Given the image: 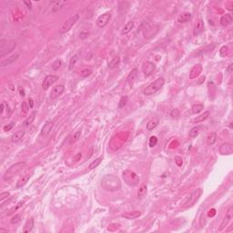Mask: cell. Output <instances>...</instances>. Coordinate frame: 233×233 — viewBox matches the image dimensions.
<instances>
[{
  "label": "cell",
  "mask_w": 233,
  "mask_h": 233,
  "mask_svg": "<svg viewBox=\"0 0 233 233\" xmlns=\"http://www.w3.org/2000/svg\"><path fill=\"white\" fill-rule=\"evenodd\" d=\"M101 185L105 190L108 191L118 190L120 187H121V183H120L119 179L113 175H108L105 177L102 180Z\"/></svg>",
  "instance_id": "6da1fadb"
},
{
  "label": "cell",
  "mask_w": 233,
  "mask_h": 233,
  "mask_svg": "<svg viewBox=\"0 0 233 233\" xmlns=\"http://www.w3.org/2000/svg\"><path fill=\"white\" fill-rule=\"evenodd\" d=\"M27 167L26 162H18L12 165V166L6 171L3 176V179L5 181H9L15 176H17L20 171L23 170Z\"/></svg>",
  "instance_id": "7a4b0ae2"
},
{
  "label": "cell",
  "mask_w": 233,
  "mask_h": 233,
  "mask_svg": "<svg viewBox=\"0 0 233 233\" xmlns=\"http://www.w3.org/2000/svg\"><path fill=\"white\" fill-rule=\"evenodd\" d=\"M122 178L124 179V181L127 185H129L130 187H136L139 183V176L135 173L134 171L127 169L124 170L122 173Z\"/></svg>",
  "instance_id": "3957f363"
},
{
  "label": "cell",
  "mask_w": 233,
  "mask_h": 233,
  "mask_svg": "<svg viewBox=\"0 0 233 233\" xmlns=\"http://www.w3.org/2000/svg\"><path fill=\"white\" fill-rule=\"evenodd\" d=\"M17 47V42L15 40L7 41L6 39H2L0 41V57L9 54Z\"/></svg>",
  "instance_id": "277c9868"
},
{
  "label": "cell",
  "mask_w": 233,
  "mask_h": 233,
  "mask_svg": "<svg viewBox=\"0 0 233 233\" xmlns=\"http://www.w3.org/2000/svg\"><path fill=\"white\" fill-rule=\"evenodd\" d=\"M164 83H165V79L163 78H157L153 83H151L149 86H148L145 89H144V95L146 96H150V95H153L155 94L156 92H157L159 90L164 86Z\"/></svg>",
  "instance_id": "5b68a950"
},
{
  "label": "cell",
  "mask_w": 233,
  "mask_h": 233,
  "mask_svg": "<svg viewBox=\"0 0 233 233\" xmlns=\"http://www.w3.org/2000/svg\"><path fill=\"white\" fill-rule=\"evenodd\" d=\"M79 18V15L78 14H76V15H73V16L67 19L65 23L62 25L61 28L59 30V34L60 35H63V34H66V32H69V30L71 29V27L76 24V22L78 20Z\"/></svg>",
  "instance_id": "8992f818"
},
{
  "label": "cell",
  "mask_w": 233,
  "mask_h": 233,
  "mask_svg": "<svg viewBox=\"0 0 233 233\" xmlns=\"http://www.w3.org/2000/svg\"><path fill=\"white\" fill-rule=\"evenodd\" d=\"M201 194H202V190H201V189H199V190H196L195 191H193V192L190 195V197L188 198V199L185 201L184 207H185V208H189V207L193 206V205L199 200V199L200 196H201Z\"/></svg>",
  "instance_id": "52a82bcc"
},
{
  "label": "cell",
  "mask_w": 233,
  "mask_h": 233,
  "mask_svg": "<svg viewBox=\"0 0 233 233\" xmlns=\"http://www.w3.org/2000/svg\"><path fill=\"white\" fill-rule=\"evenodd\" d=\"M111 19V13L109 12H107V13H104L103 15L99 17V18L97 19V26L102 28V27H105L108 23L109 22V20Z\"/></svg>",
  "instance_id": "ba28073f"
},
{
  "label": "cell",
  "mask_w": 233,
  "mask_h": 233,
  "mask_svg": "<svg viewBox=\"0 0 233 233\" xmlns=\"http://www.w3.org/2000/svg\"><path fill=\"white\" fill-rule=\"evenodd\" d=\"M58 80V77L57 76H54V75H48L42 82V88L44 90L48 89V87H50L52 85H53L55 82H57Z\"/></svg>",
  "instance_id": "9c48e42d"
},
{
  "label": "cell",
  "mask_w": 233,
  "mask_h": 233,
  "mask_svg": "<svg viewBox=\"0 0 233 233\" xmlns=\"http://www.w3.org/2000/svg\"><path fill=\"white\" fill-rule=\"evenodd\" d=\"M155 69H156V66L152 62L146 61V62H144L143 64H142V72L144 73V75L146 77L150 76V75L154 72Z\"/></svg>",
  "instance_id": "30bf717a"
},
{
  "label": "cell",
  "mask_w": 233,
  "mask_h": 233,
  "mask_svg": "<svg viewBox=\"0 0 233 233\" xmlns=\"http://www.w3.org/2000/svg\"><path fill=\"white\" fill-rule=\"evenodd\" d=\"M233 218V207H230L229 209L227 210V212H226V216H225V219L223 220L221 225H220V228L219 229L220 231L223 230L225 228L227 227V225L229 224V222L230 221V220Z\"/></svg>",
  "instance_id": "8fae6325"
},
{
  "label": "cell",
  "mask_w": 233,
  "mask_h": 233,
  "mask_svg": "<svg viewBox=\"0 0 233 233\" xmlns=\"http://www.w3.org/2000/svg\"><path fill=\"white\" fill-rule=\"evenodd\" d=\"M65 91V87L63 85H57L53 87L52 91L50 93V99H55L59 96H61L62 93Z\"/></svg>",
  "instance_id": "7c38bea8"
},
{
  "label": "cell",
  "mask_w": 233,
  "mask_h": 233,
  "mask_svg": "<svg viewBox=\"0 0 233 233\" xmlns=\"http://www.w3.org/2000/svg\"><path fill=\"white\" fill-rule=\"evenodd\" d=\"M204 31V22L202 19H199L196 24L194 26L193 28V35L195 36H198L199 35H200L202 32Z\"/></svg>",
  "instance_id": "4fadbf2b"
},
{
  "label": "cell",
  "mask_w": 233,
  "mask_h": 233,
  "mask_svg": "<svg viewBox=\"0 0 233 233\" xmlns=\"http://www.w3.org/2000/svg\"><path fill=\"white\" fill-rule=\"evenodd\" d=\"M18 58V55L17 54H14L10 57H8L6 59H3L1 62H0V66H10L13 63H15Z\"/></svg>",
  "instance_id": "5bb4252c"
},
{
  "label": "cell",
  "mask_w": 233,
  "mask_h": 233,
  "mask_svg": "<svg viewBox=\"0 0 233 233\" xmlns=\"http://www.w3.org/2000/svg\"><path fill=\"white\" fill-rule=\"evenodd\" d=\"M202 71V66L200 64H197L195 65L192 69L190 70V79H194L196 78L198 76H199V74L201 73Z\"/></svg>",
  "instance_id": "9a60e30c"
},
{
  "label": "cell",
  "mask_w": 233,
  "mask_h": 233,
  "mask_svg": "<svg viewBox=\"0 0 233 233\" xmlns=\"http://www.w3.org/2000/svg\"><path fill=\"white\" fill-rule=\"evenodd\" d=\"M155 31H159V29H157V27H155V26H152V27H145L144 29V36L146 38H150V37H154V36L157 34V32H154Z\"/></svg>",
  "instance_id": "2e32d148"
},
{
  "label": "cell",
  "mask_w": 233,
  "mask_h": 233,
  "mask_svg": "<svg viewBox=\"0 0 233 233\" xmlns=\"http://www.w3.org/2000/svg\"><path fill=\"white\" fill-rule=\"evenodd\" d=\"M220 152L222 155H230L233 152V147L230 143H224L220 148Z\"/></svg>",
  "instance_id": "e0dca14e"
},
{
  "label": "cell",
  "mask_w": 233,
  "mask_h": 233,
  "mask_svg": "<svg viewBox=\"0 0 233 233\" xmlns=\"http://www.w3.org/2000/svg\"><path fill=\"white\" fill-rule=\"evenodd\" d=\"M53 126H54V122L53 121H48V122H47L46 124H45L44 127H42V129H41L40 137L43 138V137H46L47 135H48V133L51 131Z\"/></svg>",
  "instance_id": "ac0fdd59"
},
{
  "label": "cell",
  "mask_w": 233,
  "mask_h": 233,
  "mask_svg": "<svg viewBox=\"0 0 233 233\" xmlns=\"http://www.w3.org/2000/svg\"><path fill=\"white\" fill-rule=\"evenodd\" d=\"M66 1H52L51 2V9L53 13L58 12L66 6Z\"/></svg>",
  "instance_id": "d6986e66"
},
{
  "label": "cell",
  "mask_w": 233,
  "mask_h": 233,
  "mask_svg": "<svg viewBox=\"0 0 233 233\" xmlns=\"http://www.w3.org/2000/svg\"><path fill=\"white\" fill-rule=\"evenodd\" d=\"M138 75H139V71L137 69H134L133 70H131V72L129 74V76L127 78V83H129L130 85L134 83V81L137 79L138 78Z\"/></svg>",
  "instance_id": "ffe728a7"
},
{
  "label": "cell",
  "mask_w": 233,
  "mask_h": 233,
  "mask_svg": "<svg viewBox=\"0 0 233 233\" xmlns=\"http://www.w3.org/2000/svg\"><path fill=\"white\" fill-rule=\"evenodd\" d=\"M140 215H141L140 211L135 210V211H129V212H126V213L122 214V217L126 218V219H127V220H135V219H137V218L140 217Z\"/></svg>",
  "instance_id": "44dd1931"
},
{
  "label": "cell",
  "mask_w": 233,
  "mask_h": 233,
  "mask_svg": "<svg viewBox=\"0 0 233 233\" xmlns=\"http://www.w3.org/2000/svg\"><path fill=\"white\" fill-rule=\"evenodd\" d=\"M159 123H160V118H157V117H154L152 119H150L149 121L148 122V124H147V129H148V130H152V129H154L155 127L159 125Z\"/></svg>",
  "instance_id": "7402d4cb"
},
{
  "label": "cell",
  "mask_w": 233,
  "mask_h": 233,
  "mask_svg": "<svg viewBox=\"0 0 233 233\" xmlns=\"http://www.w3.org/2000/svg\"><path fill=\"white\" fill-rule=\"evenodd\" d=\"M233 20V17L231 16V14H226L220 18V24L223 27H226L228 25H230Z\"/></svg>",
  "instance_id": "603a6c76"
},
{
  "label": "cell",
  "mask_w": 233,
  "mask_h": 233,
  "mask_svg": "<svg viewBox=\"0 0 233 233\" xmlns=\"http://www.w3.org/2000/svg\"><path fill=\"white\" fill-rule=\"evenodd\" d=\"M191 17H192V15L190 12H184L178 17V21L179 23H186V22L190 21L191 19Z\"/></svg>",
  "instance_id": "cb8c5ba5"
},
{
  "label": "cell",
  "mask_w": 233,
  "mask_h": 233,
  "mask_svg": "<svg viewBox=\"0 0 233 233\" xmlns=\"http://www.w3.org/2000/svg\"><path fill=\"white\" fill-rule=\"evenodd\" d=\"M24 135H25V131L24 130H19V131H17V132H16L15 134L12 135L11 141L14 142V143H16V142H18L22 138L24 137Z\"/></svg>",
  "instance_id": "d4e9b609"
},
{
  "label": "cell",
  "mask_w": 233,
  "mask_h": 233,
  "mask_svg": "<svg viewBox=\"0 0 233 233\" xmlns=\"http://www.w3.org/2000/svg\"><path fill=\"white\" fill-rule=\"evenodd\" d=\"M33 227H34V219H33V218H30V219L27 221V223L25 224L23 231L25 233L30 232L33 230Z\"/></svg>",
  "instance_id": "484cf974"
},
{
  "label": "cell",
  "mask_w": 233,
  "mask_h": 233,
  "mask_svg": "<svg viewBox=\"0 0 233 233\" xmlns=\"http://www.w3.org/2000/svg\"><path fill=\"white\" fill-rule=\"evenodd\" d=\"M133 27H134V22H132V21H129V23H127L125 26H124V27L122 28V31H121V35H127V34H129L131 30L133 29Z\"/></svg>",
  "instance_id": "4316f807"
},
{
  "label": "cell",
  "mask_w": 233,
  "mask_h": 233,
  "mask_svg": "<svg viewBox=\"0 0 233 233\" xmlns=\"http://www.w3.org/2000/svg\"><path fill=\"white\" fill-rule=\"evenodd\" d=\"M209 111H206V112H204L203 114H201L200 116H199V117H197L196 118H195L194 120H193V122L194 123H199V122H203L204 120H206L209 117Z\"/></svg>",
  "instance_id": "83f0119b"
},
{
  "label": "cell",
  "mask_w": 233,
  "mask_h": 233,
  "mask_svg": "<svg viewBox=\"0 0 233 233\" xmlns=\"http://www.w3.org/2000/svg\"><path fill=\"white\" fill-rule=\"evenodd\" d=\"M30 178V174H25L23 177H22L17 182V188H21V187H23L27 181H28V179Z\"/></svg>",
  "instance_id": "f1b7e54d"
},
{
  "label": "cell",
  "mask_w": 233,
  "mask_h": 233,
  "mask_svg": "<svg viewBox=\"0 0 233 233\" xmlns=\"http://www.w3.org/2000/svg\"><path fill=\"white\" fill-rule=\"evenodd\" d=\"M147 192H148V187L146 185H142L139 188V191H138V198L139 199H143L144 197H146Z\"/></svg>",
  "instance_id": "f546056e"
},
{
  "label": "cell",
  "mask_w": 233,
  "mask_h": 233,
  "mask_svg": "<svg viewBox=\"0 0 233 233\" xmlns=\"http://www.w3.org/2000/svg\"><path fill=\"white\" fill-rule=\"evenodd\" d=\"M216 139H217V134H216V132L210 133L209 136H208V138H207V144L209 146L213 145L215 142H216Z\"/></svg>",
  "instance_id": "4dcf8cb0"
},
{
  "label": "cell",
  "mask_w": 233,
  "mask_h": 233,
  "mask_svg": "<svg viewBox=\"0 0 233 233\" xmlns=\"http://www.w3.org/2000/svg\"><path fill=\"white\" fill-rule=\"evenodd\" d=\"M204 108V106L202 104H197V105H194L191 108V113L192 114H199V112L202 111V109Z\"/></svg>",
  "instance_id": "1f68e13d"
},
{
  "label": "cell",
  "mask_w": 233,
  "mask_h": 233,
  "mask_svg": "<svg viewBox=\"0 0 233 233\" xmlns=\"http://www.w3.org/2000/svg\"><path fill=\"white\" fill-rule=\"evenodd\" d=\"M120 63V58L118 57H114L112 60H110L109 63H108V67L109 69H115V67H117Z\"/></svg>",
  "instance_id": "d6a6232c"
},
{
  "label": "cell",
  "mask_w": 233,
  "mask_h": 233,
  "mask_svg": "<svg viewBox=\"0 0 233 233\" xmlns=\"http://www.w3.org/2000/svg\"><path fill=\"white\" fill-rule=\"evenodd\" d=\"M35 118H36V112H33V113L30 115L25 121L23 122V125H24V127H28V126H30L31 125L32 123H33V121L35 120Z\"/></svg>",
  "instance_id": "836d02e7"
},
{
  "label": "cell",
  "mask_w": 233,
  "mask_h": 233,
  "mask_svg": "<svg viewBox=\"0 0 233 233\" xmlns=\"http://www.w3.org/2000/svg\"><path fill=\"white\" fill-rule=\"evenodd\" d=\"M101 161H102V157H97V159H96L94 161H92L91 163L89 164L88 169H96V168L101 163Z\"/></svg>",
  "instance_id": "e575fe53"
},
{
  "label": "cell",
  "mask_w": 233,
  "mask_h": 233,
  "mask_svg": "<svg viewBox=\"0 0 233 233\" xmlns=\"http://www.w3.org/2000/svg\"><path fill=\"white\" fill-rule=\"evenodd\" d=\"M78 60V55H75L71 57L70 59V61H69V69H72L73 67L75 66V65H76L77 61Z\"/></svg>",
  "instance_id": "d590c367"
},
{
  "label": "cell",
  "mask_w": 233,
  "mask_h": 233,
  "mask_svg": "<svg viewBox=\"0 0 233 233\" xmlns=\"http://www.w3.org/2000/svg\"><path fill=\"white\" fill-rule=\"evenodd\" d=\"M199 127H194L193 129L190 131V138H196L198 135H199Z\"/></svg>",
  "instance_id": "8d00e7d4"
},
{
  "label": "cell",
  "mask_w": 233,
  "mask_h": 233,
  "mask_svg": "<svg viewBox=\"0 0 233 233\" xmlns=\"http://www.w3.org/2000/svg\"><path fill=\"white\" fill-rule=\"evenodd\" d=\"M61 64H62L61 60H60V59H57L56 61L53 63V65H52V69H53V70H57L59 67L61 66Z\"/></svg>",
  "instance_id": "74e56055"
},
{
  "label": "cell",
  "mask_w": 233,
  "mask_h": 233,
  "mask_svg": "<svg viewBox=\"0 0 233 233\" xmlns=\"http://www.w3.org/2000/svg\"><path fill=\"white\" fill-rule=\"evenodd\" d=\"M157 137H155V136L150 137V139H149V147L150 148H153V147H155L157 145Z\"/></svg>",
  "instance_id": "f35d334b"
},
{
  "label": "cell",
  "mask_w": 233,
  "mask_h": 233,
  "mask_svg": "<svg viewBox=\"0 0 233 233\" xmlns=\"http://www.w3.org/2000/svg\"><path fill=\"white\" fill-rule=\"evenodd\" d=\"M228 51H229V48L227 46H223L220 50V57H225L227 54H228Z\"/></svg>",
  "instance_id": "ab89813d"
},
{
  "label": "cell",
  "mask_w": 233,
  "mask_h": 233,
  "mask_svg": "<svg viewBox=\"0 0 233 233\" xmlns=\"http://www.w3.org/2000/svg\"><path fill=\"white\" fill-rule=\"evenodd\" d=\"M179 110L178 109V108H173L171 110V112H170V115H171V117L172 118H178V117H179Z\"/></svg>",
  "instance_id": "60d3db41"
},
{
  "label": "cell",
  "mask_w": 233,
  "mask_h": 233,
  "mask_svg": "<svg viewBox=\"0 0 233 233\" xmlns=\"http://www.w3.org/2000/svg\"><path fill=\"white\" fill-rule=\"evenodd\" d=\"M21 108H22V111H23L24 113H27V111H28V109H29V105H27V103L26 101L22 102Z\"/></svg>",
  "instance_id": "b9f144b4"
},
{
  "label": "cell",
  "mask_w": 233,
  "mask_h": 233,
  "mask_svg": "<svg viewBox=\"0 0 233 233\" xmlns=\"http://www.w3.org/2000/svg\"><path fill=\"white\" fill-rule=\"evenodd\" d=\"M80 73H81V76L83 77V78H87V77H88V76H90V75H91V70L86 69L82 70Z\"/></svg>",
  "instance_id": "7bdbcfd3"
},
{
  "label": "cell",
  "mask_w": 233,
  "mask_h": 233,
  "mask_svg": "<svg viewBox=\"0 0 233 233\" xmlns=\"http://www.w3.org/2000/svg\"><path fill=\"white\" fill-rule=\"evenodd\" d=\"M14 126H15V123H14V122H12V123H10V124H7V125L4 126L3 129H4V131H6V132H7V131H10V130L13 129V127H14Z\"/></svg>",
  "instance_id": "ee69618b"
},
{
  "label": "cell",
  "mask_w": 233,
  "mask_h": 233,
  "mask_svg": "<svg viewBox=\"0 0 233 233\" xmlns=\"http://www.w3.org/2000/svg\"><path fill=\"white\" fill-rule=\"evenodd\" d=\"M20 215H15L12 219H11V223L12 224H16V223H17V222H19L20 221Z\"/></svg>",
  "instance_id": "f6af8a7d"
},
{
  "label": "cell",
  "mask_w": 233,
  "mask_h": 233,
  "mask_svg": "<svg viewBox=\"0 0 233 233\" xmlns=\"http://www.w3.org/2000/svg\"><path fill=\"white\" fill-rule=\"evenodd\" d=\"M9 196H10V193L9 192H2L1 194H0V200L3 201L5 199L9 198Z\"/></svg>",
  "instance_id": "bcb514c9"
},
{
  "label": "cell",
  "mask_w": 233,
  "mask_h": 233,
  "mask_svg": "<svg viewBox=\"0 0 233 233\" xmlns=\"http://www.w3.org/2000/svg\"><path fill=\"white\" fill-rule=\"evenodd\" d=\"M127 97H123L121 99H120V102H119V108H123L125 105L127 104Z\"/></svg>",
  "instance_id": "7dc6e473"
},
{
  "label": "cell",
  "mask_w": 233,
  "mask_h": 233,
  "mask_svg": "<svg viewBox=\"0 0 233 233\" xmlns=\"http://www.w3.org/2000/svg\"><path fill=\"white\" fill-rule=\"evenodd\" d=\"M80 135H81V131H77L76 133L74 134L73 136V139H72V142H75L77 141L79 138H80Z\"/></svg>",
  "instance_id": "c3c4849f"
},
{
  "label": "cell",
  "mask_w": 233,
  "mask_h": 233,
  "mask_svg": "<svg viewBox=\"0 0 233 233\" xmlns=\"http://www.w3.org/2000/svg\"><path fill=\"white\" fill-rule=\"evenodd\" d=\"M28 105H29L30 108H32L34 107V101H33V99H31V97H29V99H28Z\"/></svg>",
  "instance_id": "681fc988"
},
{
  "label": "cell",
  "mask_w": 233,
  "mask_h": 233,
  "mask_svg": "<svg viewBox=\"0 0 233 233\" xmlns=\"http://www.w3.org/2000/svg\"><path fill=\"white\" fill-rule=\"evenodd\" d=\"M215 214H216V210H215L214 209H210V210H209V212L208 216H209V217H213Z\"/></svg>",
  "instance_id": "f907efd6"
},
{
  "label": "cell",
  "mask_w": 233,
  "mask_h": 233,
  "mask_svg": "<svg viewBox=\"0 0 233 233\" xmlns=\"http://www.w3.org/2000/svg\"><path fill=\"white\" fill-rule=\"evenodd\" d=\"M175 160H176V162H177V164L178 165V166H180V165L182 164V162H180V161H179L180 160H182L180 157H175Z\"/></svg>",
  "instance_id": "816d5d0a"
},
{
  "label": "cell",
  "mask_w": 233,
  "mask_h": 233,
  "mask_svg": "<svg viewBox=\"0 0 233 233\" xmlns=\"http://www.w3.org/2000/svg\"><path fill=\"white\" fill-rule=\"evenodd\" d=\"M232 67H233V65L230 64V65L229 66V67L227 69V72H228L229 74H231V73H232Z\"/></svg>",
  "instance_id": "f5cc1de1"
},
{
  "label": "cell",
  "mask_w": 233,
  "mask_h": 233,
  "mask_svg": "<svg viewBox=\"0 0 233 233\" xmlns=\"http://www.w3.org/2000/svg\"><path fill=\"white\" fill-rule=\"evenodd\" d=\"M205 80V76H203V77H201L200 78H199V80L198 81V84H201L202 82H203Z\"/></svg>",
  "instance_id": "db71d44e"
},
{
  "label": "cell",
  "mask_w": 233,
  "mask_h": 233,
  "mask_svg": "<svg viewBox=\"0 0 233 233\" xmlns=\"http://www.w3.org/2000/svg\"><path fill=\"white\" fill-rule=\"evenodd\" d=\"M24 4L27 6L28 8H31V2H27V1H25V2H24Z\"/></svg>",
  "instance_id": "11a10c76"
},
{
  "label": "cell",
  "mask_w": 233,
  "mask_h": 233,
  "mask_svg": "<svg viewBox=\"0 0 233 233\" xmlns=\"http://www.w3.org/2000/svg\"><path fill=\"white\" fill-rule=\"evenodd\" d=\"M19 92H20V96H22V97H24V96H25V91H24V89L19 88Z\"/></svg>",
  "instance_id": "9f6ffc18"
},
{
  "label": "cell",
  "mask_w": 233,
  "mask_h": 233,
  "mask_svg": "<svg viewBox=\"0 0 233 233\" xmlns=\"http://www.w3.org/2000/svg\"><path fill=\"white\" fill-rule=\"evenodd\" d=\"M3 111H4V103L1 104V109H0V112H1V114L3 113Z\"/></svg>",
  "instance_id": "6f0895ef"
},
{
  "label": "cell",
  "mask_w": 233,
  "mask_h": 233,
  "mask_svg": "<svg viewBox=\"0 0 233 233\" xmlns=\"http://www.w3.org/2000/svg\"><path fill=\"white\" fill-rule=\"evenodd\" d=\"M81 157V153H78V155H77V157H76V160H78Z\"/></svg>",
  "instance_id": "680465c9"
}]
</instances>
